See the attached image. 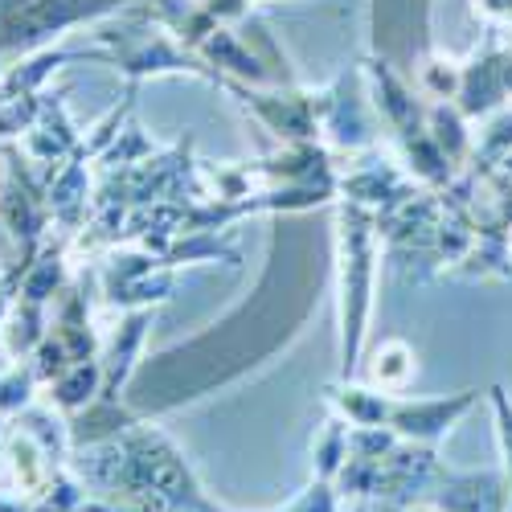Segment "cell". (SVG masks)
<instances>
[{
    "label": "cell",
    "mask_w": 512,
    "mask_h": 512,
    "mask_svg": "<svg viewBox=\"0 0 512 512\" xmlns=\"http://www.w3.org/2000/svg\"><path fill=\"white\" fill-rule=\"evenodd\" d=\"M300 213H279L267 271L246 304H238L226 320L181 340L173 349L144 357L123 390V402L136 418H160L181 410L218 386L246 377L283 353L312 316L320 291V259L316 238L295 226Z\"/></svg>",
    "instance_id": "1"
},
{
    "label": "cell",
    "mask_w": 512,
    "mask_h": 512,
    "mask_svg": "<svg viewBox=\"0 0 512 512\" xmlns=\"http://www.w3.org/2000/svg\"><path fill=\"white\" fill-rule=\"evenodd\" d=\"M70 463L99 500L123 512H226L156 418H140L111 439L78 447Z\"/></svg>",
    "instance_id": "2"
},
{
    "label": "cell",
    "mask_w": 512,
    "mask_h": 512,
    "mask_svg": "<svg viewBox=\"0 0 512 512\" xmlns=\"http://www.w3.org/2000/svg\"><path fill=\"white\" fill-rule=\"evenodd\" d=\"M381 234L373 209L336 197L332 205V267H336V357L340 377L353 381L365 357V332L373 316V287L381 267Z\"/></svg>",
    "instance_id": "3"
},
{
    "label": "cell",
    "mask_w": 512,
    "mask_h": 512,
    "mask_svg": "<svg viewBox=\"0 0 512 512\" xmlns=\"http://www.w3.org/2000/svg\"><path fill=\"white\" fill-rule=\"evenodd\" d=\"M324 402L349 426H381V431H390L398 439L439 447L451 435V426L476 410L480 390H459L447 398H406V394H386L377 386H365L357 377L353 381L336 377L332 386H324Z\"/></svg>",
    "instance_id": "4"
},
{
    "label": "cell",
    "mask_w": 512,
    "mask_h": 512,
    "mask_svg": "<svg viewBox=\"0 0 512 512\" xmlns=\"http://www.w3.org/2000/svg\"><path fill=\"white\" fill-rule=\"evenodd\" d=\"M91 29H95V46L107 54V66H115L127 82H140L144 87L148 78L189 74V78H201V82H213V87H218V74H213L193 50H185L144 5L115 13Z\"/></svg>",
    "instance_id": "5"
},
{
    "label": "cell",
    "mask_w": 512,
    "mask_h": 512,
    "mask_svg": "<svg viewBox=\"0 0 512 512\" xmlns=\"http://www.w3.org/2000/svg\"><path fill=\"white\" fill-rule=\"evenodd\" d=\"M369 54L390 62L406 82H414L418 62L431 54V0H373Z\"/></svg>",
    "instance_id": "6"
},
{
    "label": "cell",
    "mask_w": 512,
    "mask_h": 512,
    "mask_svg": "<svg viewBox=\"0 0 512 512\" xmlns=\"http://www.w3.org/2000/svg\"><path fill=\"white\" fill-rule=\"evenodd\" d=\"M17 148L25 152V160L37 168V173H46V177H54L58 168L82 148V132H78L74 119H70L66 91H46L33 127L17 140Z\"/></svg>",
    "instance_id": "7"
},
{
    "label": "cell",
    "mask_w": 512,
    "mask_h": 512,
    "mask_svg": "<svg viewBox=\"0 0 512 512\" xmlns=\"http://www.w3.org/2000/svg\"><path fill=\"white\" fill-rule=\"evenodd\" d=\"M508 500L512 484L504 472H455L447 463L422 496V504L435 512H508Z\"/></svg>",
    "instance_id": "8"
},
{
    "label": "cell",
    "mask_w": 512,
    "mask_h": 512,
    "mask_svg": "<svg viewBox=\"0 0 512 512\" xmlns=\"http://www.w3.org/2000/svg\"><path fill=\"white\" fill-rule=\"evenodd\" d=\"M361 361H369L365 365V386H377L386 394H402L410 386V377H414V349L398 336L381 340V349H373Z\"/></svg>",
    "instance_id": "9"
},
{
    "label": "cell",
    "mask_w": 512,
    "mask_h": 512,
    "mask_svg": "<svg viewBox=\"0 0 512 512\" xmlns=\"http://www.w3.org/2000/svg\"><path fill=\"white\" fill-rule=\"evenodd\" d=\"M82 512H123V508H115V504H107V500L91 496L87 504H82ZM271 512H345V500H340V492H336V484H332V480L312 476L304 492H295L283 508H271Z\"/></svg>",
    "instance_id": "10"
},
{
    "label": "cell",
    "mask_w": 512,
    "mask_h": 512,
    "mask_svg": "<svg viewBox=\"0 0 512 512\" xmlns=\"http://www.w3.org/2000/svg\"><path fill=\"white\" fill-rule=\"evenodd\" d=\"M349 455V422L340 414H328V422L320 426V435L312 443V476H324L336 484V472L345 467Z\"/></svg>",
    "instance_id": "11"
},
{
    "label": "cell",
    "mask_w": 512,
    "mask_h": 512,
    "mask_svg": "<svg viewBox=\"0 0 512 512\" xmlns=\"http://www.w3.org/2000/svg\"><path fill=\"white\" fill-rule=\"evenodd\" d=\"M37 398H41V381H37L29 361H9L5 369H0V414L5 418H17Z\"/></svg>",
    "instance_id": "12"
},
{
    "label": "cell",
    "mask_w": 512,
    "mask_h": 512,
    "mask_svg": "<svg viewBox=\"0 0 512 512\" xmlns=\"http://www.w3.org/2000/svg\"><path fill=\"white\" fill-rule=\"evenodd\" d=\"M488 402H492V414H496V443H500V472L508 476L512 484V394L504 386H492L488 390Z\"/></svg>",
    "instance_id": "13"
},
{
    "label": "cell",
    "mask_w": 512,
    "mask_h": 512,
    "mask_svg": "<svg viewBox=\"0 0 512 512\" xmlns=\"http://www.w3.org/2000/svg\"><path fill=\"white\" fill-rule=\"evenodd\" d=\"M472 9L488 29L512 33V0H472Z\"/></svg>",
    "instance_id": "14"
},
{
    "label": "cell",
    "mask_w": 512,
    "mask_h": 512,
    "mask_svg": "<svg viewBox=\"0 0 512 512\" xmlns=\"http://www.w3.org/2000/svg\"><path fill=\"white\" fill-rule=\"evenodd\" d=\"M21 275H25V263L0 267V328H5V320L13 312V300H17V291H21Z\"/></svg>",
    "instance_id": "15"
},
{
    "label": "cell",
    "mask_w": 512,
    "mask_h": 512,
    "mask_svg": "<svg viewBox=\"0 0 512 512\" xmlns=\"http://www.w3.org/2000/svg\"><path fill=\"white\" fill-rule=\"evenodd\" d=\"M377 512H435L426 504H377Z\"/></svg>",
    "instance_id": "16"
},
{
    "label": "cell",
    "mask_w": 512,
    "mask_h": 512,
    "mask_svg": "<svg viewBox=\"0 0 512 512\" xmlns=\"http://www.w3.org/2000/svg\"><path fill=\"white\" fill-rule=\"evenodd\" d=\"M345 512H377V504H345Z\"/></svg>",
    "instance_id": "17"
},
{
    "label": "cell",
    "mask_w": 512,
    "mask_h": 512,
    "mask_svg": "<svg viewBox=\"0 0 512 512\" xmlns=\"http://www.w3.org/2000/svg\"><path fill=\"white\" fill-rule=\"evenodd\" d=\"M9 422H13V418L0 414V447H5V431H9Z\"/></svg>",
    "instance_id": "18"
},
{
    "label": "cell",
    "mask_w": 512,
    "mask_h": 512,
    "mask_svg": "<svg viewBox=\"0 0 512 512\" xmlns=\"http://www.w3.org/2000/svg\"><path fill=\"white\" fill-rule=\"evenodd\" d=\"M508 512H512V500H508Z\"/></svg>",
    "instance_id": "19"
}]
</instances>
